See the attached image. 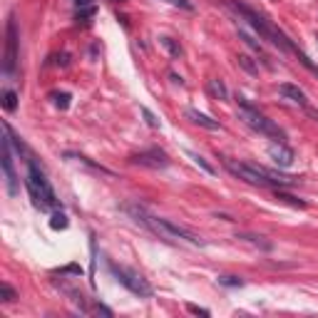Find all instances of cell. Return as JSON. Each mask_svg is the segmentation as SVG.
<instances>
[{
  "label": "cell",
  "mask_w": 318,
  "mask_h": 318,
  "mask_svg": "<svg viewBox=\"0 0 318 318\" xmlns=\"http://www.w3.org/2000/svg\"><path fill=\"white\" fill-rule=\"evenodd\" d=\"M206 87H209V92H211V94H214L216 100H221V102H227V100H229V90H227V85H224V82H221L219 77L209 80V85H206Z\"/></svg>",
  "instance_id": "obj_13"
},
{
  "label": "cell",
  "mask_w": 318,
  "mask_h": 318,
  "mask_svg": "<svg viewBox=\"0 0 318 318\" xmlns=\"http://www.w3.org/2000/svg\"><path fill=\"white\" fill-rule=\"evenodd\" d=\"M18 68V27H15V18L10 15L8 25H5V52H3V72L13 75Z\"/></svg>",
  "instance_id": "obj_7"
},
{
  "label": "cell",
  "mask_w": 318,
  "mask_h": 318,
  "mask_svg": "<svg viewBox=\"0 0 318 318\" xmlns=\"http://www.w3.org/2000/svg\"><path fill=\"white\" fill-rule=\"evenodd\" d=\"M273 192H276V199H281V202H286V204L296 206V209H306V202H303V199H296L291 194H286L283 189H273Z\"/></svg>",
  "instance_id": "obj_16"
},
{
  "label": "cell",
  "mask_w": 318,
  "mask_h": 318,
  "mask_svg": "<svg viewBox=\"0 0 318 318\" xmlns=\"http://www.w3.org/2000/svg\"><path fill=\"white\" fill-rule=\"evenodd\" d=\"M127 211L135 216V221H139L142 227H147L152 234H157L159 239H164V241H189L192 246H204L206 241L199 236V234H194L192 229L182 227V224H174L172 219H159V216H152L144 206L139 204H130L127 206Z\"/></svg>",
  "instance_id": "obj_1"
},
{
  "label": "cell",
  "mask_w": 318,
  "mask_h": 318,
  "mask_svg": "<svg viewBox=\"0 0 318 318\" xmlns=\"http://www.w3.org/2000/svg\"><path fill=\"white\" fill-rule=\"evenodd\" d=\"M269 154H271L273 164H276V167H281V169H286V167H291V164H294V152H291L283 142L273 144L271 149H269Z\"/></svg>",
  "instance_id": "obj_10"
},
{
  "label": "cell",
  "mask_w": 318,
  "mask_h": 318,
  "mask_svg": "<svg viewBox=\"0 0 318 318\" xmlns=\"http://www.w3.org/2000/svg\"><path fill=\"white\" fill-rule=\"evenodd\" d=\"M186 117L194 122V124H199V127H204V130H211V132H216V130H221V124L216 122V119H211L209 114L199 112V110H186Z\"/></svg>",
  "instance_id": "obj_12"
},
{
  "label": "cell",
  "mask_w": 318,
  "mask_h": 318,
  "mask_svg": "<svg viewBox=\"0 0 318 318\" xmlns=\"http://www.w3.org/2000/svg\"><path fill=\"white\" fill-rule=\"evenodd\" d=\"M278 92H281V94H283V97H286L289 102H296V105H303V107L308 105V97H306V92L301 90L298 85H291V82H283V85L278 87Z\"/></svg>",
  "instance_id": "obj_11"
},
{
  "label": "cell",
  "mask_w": 318,
  "mask_h": 318,
  "mask_svg": "<svg viewBox=\"0 0 318 318\" xmlns=\"http://www.w3.org/2000/svg\"><path fill=\"white\" fill-rule=\"evenodd\" d=\"M25 189L33 199V204L38 206L40 211H50V209H60V199L55 194V189L50 186V182L45 179L43 169L27 159V179H25Z\"/></svg>",
  "instance_id": "obj_4"
},
{
  "label": "cell",
  "mask_w": 318,
  "mask_h": 318,
  "mask_svg": "<svg viewBox=\"0 0 318 318\" xmlns=\"http://www.w3.org/2000/svg\"><path fill=\"white\" fill-rule=\"evenodd\" d=\"M107 269H110V273L117 278V283H122L127 291H132V294L139 296V298H149V296L154 294L152 283H149L142 273L132 271V269H127V266H117L114 261H107Z\"/></svg>",
  "instance_id": "obj_6"
},
{
  "label": "cell",
  "mask_w": 318,
  "mask_h": 318,
  "mask_svg": "<svg viewBox=\"0 0 318 318\" xmlns=\"http://www.w3.org/2000/svg\"><path fill=\"white\" fill-rule=\"evenodd\" d=\"M92 3H94V0H75L77 8H92Z\"/></svg>",
  "instance_id": "obj_30"
},
{
  "label": "cell",
  "mask_w": 318,
  "mask_h": 318,
  "mask_svg": "<svg viewBox=\"0 0 318 318\" xmlns=\"http://www.w3.org/2000/svg\"><path fill=\"white\" fill-rule=\"evenodd\" d=\"M0 294H3V301H5V303H13V301L18 298L15 289H13L10 283H0Z\"/></svg>",
  "instance_id": "obj_19"
},
{
  "label": "cell",
  "mask_w": 318,
  "mask_h": 318,
  "mask_svg": "<svg viewBox=\"0 0 318 318\" xmlns=\"http://www.w3.org/2000/svg\"><path fill=\"white\" fill-rule=\"evenodd\" d=\"M294 55H296V57H298V60H301V62H303V65H306V68L311 70L313 75H318V65H313V62L308 60V55H306L303 50H298V47H296V50H294Z\"/></svg>",
  "instance_id": "obj_21"
},
{
  "label": "cell",
  "mask_w": 318,
  "mask_h": 318,
  "mask_svg": "<svg viewBox=\"0 0 318 318\" xmlns=\"http://www.w3.org/2000/svg\"><path fill=\"white\" fill-rule=\"evenodd\" d=\"M142 114H144V119H147V124H149V127H159L157 117H154V114L149 112V110H147V107H142Z\"/></svg>",
  "instance_id": "obj_28"
},
{
  "label": "cell",
  "mask_w": 318,
  "mask_h": 318,
  "mask_svg": "<svg viewBox=\"0 0 318 318\" xmlns=\"http://www.w3.org/2000/svg\"><path fill=\"white\" fill-rule=\"evenodd\" d=\"M192 159H194V162H197V164H199V167L204 169L206 174H214V167H211V164H206L204 157H199V154H192Z\"/></svg>",
  "instance_id": "obj_26"
},
{
  "label": "cell",
  "mask_w": 318,
  "mask_h": 318,
  "mask_svg": "<svg viewBox=\"0 0 318 318\" xmlns=\"http://www.w3.org/2000/svg\"><path fill=\"white\" fill-rule=\"evenodd\" d=\"M224 5L231 8L236 15H241V18H244V20H246V23L261 35V38H264V40H269V43L276 45L278 50H283V52H294L296 50V45L283 35V33H281V30H276L264 15H259L256 10H251L249 5H244V3H239V0H224Z\"/></svg>",
  "instance_id": "obj_3"
},
{
  "label": "cell",
  "mask_w": 318,
  "mask_h": 318,
  "mask_svg": "<svg viewBox=\"0 0 318 318\" xmlns=\"http://www.w3.org/2000/svg\"><path fill=\"white\" fill-rule=\"evenodd\" d=\"M52 100H55V107H60V110H68L70 107V94L68 92H55Z\"/></svg>",
  "instance_id": "obj_22"
},
{
  "label": "cell",
  "mask_w": 318,
  "mask_h": 318,
  "mask_svg": "<svg viewBox=\"0 0 318 318\" xmlns=\"http://www.w3.org/2000/svg\"><path fill=\"white\" fill-rule=\"evenodd\" d=\"M239 38H241V40H244V43H246V45H249L251 50H256L259 55H264V47H261V43H256V40H253L251 35H246L244 30H239Z\"/></svg>",
  "instance_id": "obj_20"
},
{
  "label": "cell",
  "mask_w": 318,
  "mask_h": 318,
  "mask_svg": "<svg viewBox=\"0 0 318 318\" xmlns=\"http://www.w3.org/2000/svg\"><path fill=\"white\" fill-rule=\"evenodd\" d=\"M159 43L169 50V55H172V57H182V55H184L182 45H179L174 38H169V35H162V38H159Z\"/></svg>",
  "instance_id": "obj_14"
},
{
  "label": "cell",
  "mask_w": 318,
  "mask_h": 318,
  "mask_svg": "<svg viewBox=\"0 0 318 318\" xmlns=\"http://www.w3.org/2000/svg\"><path fill=\"white\" fill-rule=\"evenodd\" d=\"M186 311H189V313H194V316H211V311L199 308V306H194V303H186Z\"/></svg>",
  "instance_id": "obj_27"
},
{
  "label": "cell",
  "mask_w": 318,
  "mask_h": 318,
  "mask_svg": "<svg viewBox=\"0 0 318 318\" xmlns=\"http://www.w3.org/2000/svg\"><path fill=\"white\" fill-rule=\"evenodd\" d=\"M130 162L132 164H142V167H152V169H164L169 164V157L162 149H144L139 154H132Z\"/></svg>",
  "instance_id": "obj_9"
},
{
  "label": "cell",
  "mask_w": 318,
  "mask_h": 318,
  "mask_svg": "<svg viewBox=\"0 0 318 318\" xmlns=\"http://www.w3.org/2000/svg\"><path fill=\"white\" fill-rule=\"evenodd\" d=\"M3 107H5L8 112H15V110H18V92H13V90L3 92Z\"/></svg>",
  "instance_id": "obj_17"
},
{
  "label": "cell",
  "mask_w": 318,
  "mask_h": 318,
  "mask_svg": "<svg viewBox=\"0 0 318 318\" xmlns=\"http://www.w3.org/2000/svg\"><path fill=\"white\" fill-rule=\"evenodd\" d=\"M219 283H224V286H244V281L239 276H219Z\"/></svg>",
  "instance_id": "obj_25"
},
{
  "label": "cell",
  "mask_w": 318,
  "mask_h": 318,
  "mask_svg": "<svg viewBox=\"0 0 318 318\" xmlns=\"http://www.w3.org/2000/svg\"><path fill=\"white\" fill-rule=\"evenodd\" d=\"M3 172H5V182H8V194L10 197H15L18 194V174H15V167H13V152H10V144H13V139H10V132L3 127Z\"/></svg>",
  "instance_id": "obj_8"
},
{
  "label": "cell",
  "mask_w": 318,
  "mask_h": 318,
  "mask_svg": "<svg viewBox=\"0 0 318 318\" xmlns=\"http://www.w3.org/2000/svg\"><path fill=\"white\" fill-rule=\"evenodd\" d=\"M236 62H239L241 68L246 70V72H251V75H256V72H259V65H256V62L251 60L249 55H239V57H236Z\"/></svg>",
  "instance_id": "obj_18"
},
{
  "label": "cell",
  "mask_w": 318,
  "mask_h": 318,
  "mask_svg": "<svg viewBox=\"0 0 318 318\" xmlns=\"http://www.w3.org/2000/svg\"><path fill=\"white\" fill-rule=\"evenodd\" d=\"M164 3H169V5H174V8H179V10H186V13L194 10V3H192V0H164Z\"/></svg>",
  "instance_id": "obj_24"
},
{
  "label": "cell",
  "mask_w": 318,
  "mask_h": 318,
  "mask_svg": "<svg viewBox=\"0 0 318 318\" xmlns=\"http://www.w3.org/2000/svg\"><path fill=\"white\" fill-rule=\"evenodd\" d=\"M112 3H127V0H112Z\"/></svg>",
  "instance_id": "obj_31"
},
{
  "label": "cell",
  "mask_w": 318,
  "mask_h": 318,
  "mask_svg": "<svg viewBox=\"0 0 318 318\" xmlns=\"http://www.w3.org/2000/svg\"><path fill=\"white\" fill-rule=\"evenodd\" d=\"M236 239H244V241H249V244L259 246V249L271 251V241H264V236H253V234H236Z\"/></svg>",
  "instance_id": "obj_15"
},
{
  "label": "cell",
  "mask_w": 318,
  "mask_h": 318,
  "mask_svg": "<svg viewBox=\"0 0 318 318\" xmlns=\"http://www.w3.org/2000/svg\"><path fill=\"white\" fill-rule=\"evenodd\" d=\"M50 227H52V229H68V216H65L62 211H55V214H52Z\"/></svg>",
  "instance_id": "obj_23"
},
{
  "label": "cell",
  "mask_w": 318,
  "mask_h": 318,
  "mask_svg": "<svg viewBox=\"0 0 318 318\" xmlns=\"http://www.w3.org/2000/svg\"><path fill=\"white\" fill-rule=\"evenodd\" d=\"M224 167L234 177L244 179V182L253 184V186H266V189H283V186H294L298 179L278 174L276 169H266L261 164L253 162H234V159H224Z\"/></svg>",
  "instance_id": "obj_2"
},
{
  "label": "cell",
  "mask_w": 318,
  "mask_h": 318,
  "mask_svg": "<svg viewBox=\"0 0 318 318\" xmlns=\"http://www.w3.org/2000/svg\"><path fill=\"white\" fill-rule=\"evenodd\" d=\"M92 15H94V8H80L77 20H85V18H92Z\"/></svg>",
  "instance_id": "obj_29"
},
{
  "label": "cell",
  "mask_w": 318,
  "mask_h": 318,
  "mask_svg": "<svg viewBox=\"0 0 318 318\" xmlns=\"http://www.w3.org/2000/svg\"><path fill=\"white\" fill-rule=\"evenodd\" d=\"M239 117L249 124L253 132L271 137L273 142H286V132H283V130H281L273 119H269L264 112H259V110L251 105L246 97H239Z\"/></svg>",
  "instance_id": "obj_5"
}]
</instances>
